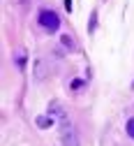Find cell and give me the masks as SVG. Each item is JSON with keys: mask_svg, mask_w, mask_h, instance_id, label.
<instances>
[{"mask_svg": "<svg viewBox=\"0 0 134 146\" xmlns=\"http://www.w3.org/2000/svg\"><path fill=\"white\" fill-rule=\"evenodd\" d=\"M37 125H40V127H49V125H53V118H49V116H40V118H37Z\"/></svg>", "mask_w": 134, "mask_h": 146, "instance_id": "cell-5", "label": "cell"}, {"mask_svg": "<svg viewBox=\"0 0 134 146\" xmlns=\"http://www.w3.org/2000/svg\"><path fill=\"white\" fill-rule=\"evenodd\" d=\"M37 23H40L46 33H55L60 28V16L55 14L53 9H42L40 16H37Z\"/></svg>", "mask_w": 134, "mask_h": 146, "instance_id": "cell-1", "label": "cell"}, {"mask_svg": "<svg viewBox=\"0 0 134 146\" xmlns=\"http://www.w3.org/2000/svg\"><path fill=\"white\" fill-rule=\"evenodd\" d=\"M63 44H65L67 49H74V40L69 37V35H65V37H63Z\"/></svg>", "mask_w": 134, "mask_h": 146, "instance_id": "cell-7", "label": "cell"}, {"mask_svg": "<svg viewBox=\"0 0 134 146\" xmlns=\"http://www.w3.org/2000/svg\"><path fill=\"white\" fill-rule=\"evenodd\" d=\"M49 114H51V118H53L55 123H58L60 127L69 123V118H67V111H65V109H63L58 102H51V104H49Z\"/></svg>", "mask_w": 134, "mask_h": 146, "instance_id": "cell-3", "label": "cell"}, {"mask_svg": "<svg viewBox=\"0 0 134 146\" xmlns=\"http://www.w3.org/2000/svg\"><path fill=\"white\" fill-rule=\"evenodd\" d=\"M127 135L134 139V118H129V121H127Z\"/></svg>", "mask_w": 134, "mask_h": 146, "instance_id": "cell-6", "label": "cell"}, {"mask_svg": "<svg viewBox=\"0 0 134 146\" xmlns=\"http://www.w3.org/2000/svg\"><path fill=\"white\" fill-rule=\"evenodd\" d=\"M95 21H97V12H92V19H90V30H95Z\"/></svg>", "mask_w": 134, "mask_h": 146, "instance_id": "cell-8", "label": "cell"}, {"mask_svg": "<svg viewBox=\"0 0 134 146\" xmlns=\"http://www.w3.org/2000/svg\"><path fill=\"white\" fill-rule=\"evenodd\" d=\"M14 63L18 65V70L26 67V51L23 49H18V53H14Z\"/></svg>", "mask_w": 134, "mask_h": 146, "instance_id": "cell-4", "label": "cell"}, {"mask_svg": "<svg viewBox=\"0 0 134 146\" xmlns=\"http://www.w3.org/2000/svg\"><path fill=\"white\" fill-rule=\"evenodd\" d=\"M60 141H63V146H79V135H76L72 123L60 127Z\"/></svg>", "mask_w": 134, "mask_h": 146, "instance_id": "cell-2", "label": "cell"}]
</instances>
